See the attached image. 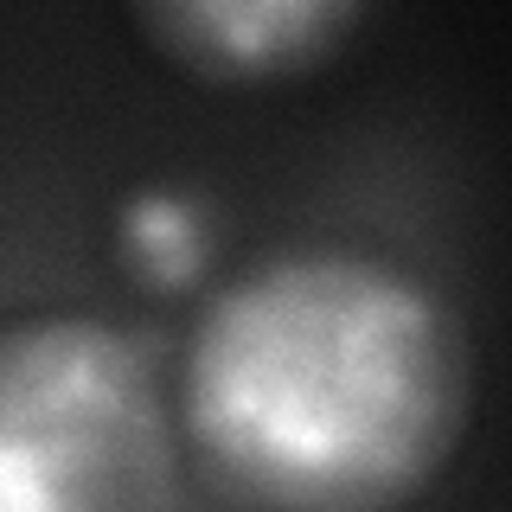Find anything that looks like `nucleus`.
I'll return each instance as SVG.
<instances>
[{"label": "nucleus", "mask_w": 512, "mask_h": 512, "mask_svg": "<svg viewBox=\"0 0 512 512\" xmlns=\"http://www.w3.org/2000/svg\"><path fill=\"white\" fill-rule=\"evenodd\" d=\"M135 32L199 84H282L320 71L359 26L346 0H141Z\"/></svg>", "instance_id": "nucleus-3"}, {"label": "nucleus", "mask_w": 512, "mask_h": 512, "mask_svg": "<svg viewBox=\"0 0 512 512\" xmlns=\"http://www.w3.org/2000/svg\"><path fill=\"white\" fill-rule=\"evenodd\" d=\"M180 442L135 327L52 308L0 333V512H180Z\"/></svg>", "instance_id": "nucleus-2"}, {"label": "nucleus", "mask_w": 512, "mask_h": 512, "mask_svg": "<svg viewBox=\"0 0 512 512\" xmlns=\"http://www.w3.org/2000/svg\"><path fill=\"white\" fill-rule=\"evenodd\" d=\"M180 436L250 512H397L474 410V333L416 263L282 244L205 295L180 346Z\"/></svg>", "instance_id": "nucleus-1"}, {"label": "nucleus", "mask_w": 512, "mask_h": 512, "mask_svg": "<svg viewBox=\"0 0 512 512\" xmlns=\"http://www.w3.org/2000/svg\"><path fill=\"white\" fill-rule=\"evenodd\" d=\"M218 237V199L192 180H141L116 199V218H109V250H116L122 276L148 295L199 288L218 256Z\"/></svg>", "instance_id": "nucleus-4"}]
</instances>
